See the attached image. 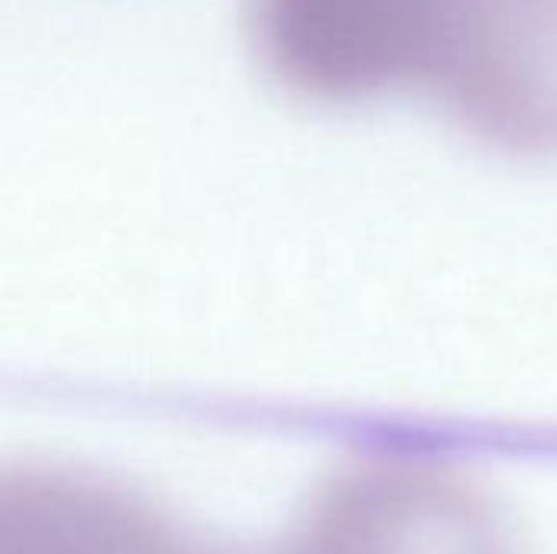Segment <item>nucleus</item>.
<instances>
[{"mask_svg": "<svg viewBox=\"0 0 557 554\" xmlns=\"http://www.w3.org/2000/svg\"><path fill=\"white\" fill-rule=\"evenodd\" d=\"M467 0H251L271 72L317 101L434 91Z\"/></svg>", "mask_w": 557, "mask_h": 554, "instance_id": "obj_1", "label": "nucleus"}, {"mask_svg": "<svg viewBox=\"0 0 557 554\" xmlns=\"http://www.w3.org/2000/svg\"><path fill=\"white\" fill-rule=\"evenodd\" d=\"M0 554H212L144 493L82 467L0 464Z\"/></svg>", "mask_w": 557, "mask_h": 554, "instance_id": "obj_4", "label": "nucleus"}, {"mask_svg": "<svg viewBox=\"0 0 557 554\" xmlns=\"http://www.w3.org/2000/svg\"><path fill=\"white\" fill-rule=\"evenodd\" d=\"M434 95L490 144L557 153V0H467Z\"/></svg>", "mask_w": 557, "mask_h": 554, "instance_id": "obj_3", "label": "nucleus"}, {"mask_svg": "<svg viewBox=\"0 0 557 554\" xmlns=\"http://www.w3.org/2000/svg\"><path fill=\"white\" fill-rule=\"evenodd\" d=\"M268 554H512L490 496L457 467L421 454H369L310 496Z\"/></svg>", "mask_w": 557, "mask_h": 554, "instance_id": "obj_2", "label": "nucleus"}]
</instances>
